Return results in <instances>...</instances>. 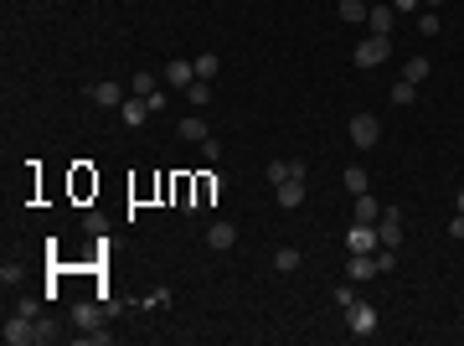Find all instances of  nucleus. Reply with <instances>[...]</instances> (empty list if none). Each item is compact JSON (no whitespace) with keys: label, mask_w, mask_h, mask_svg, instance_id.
<instances>
[{"label":"nucleus","mask_w":464,"mask_h":346,"mask_svg":"<svg viewBox=\"0 0 464 346\" xmlns=\"http://www.w3.org/2000/svg\"><path fill=\"white\" fill-rule=\"evenodd\" d=\"M377 238H382V248H403V207H382V218H377Z\"/></svg>","instance_id":"f257e3e1"},{"label":"nucleus","mask_w":464,"mask_h":346,"mask_svg":"<svg viewBox=\"0 0 464 346\" xmlns=\"http://www.w3.org/2000/svg\"><path fill=\"white\" fill-rule=\"evenodd\" d=\"M346 248H351V253H377V248H382L377 223H351V233H346Z\"/></svg>","instance_id":"f03ea898"},{"label":"nucleus","mask_w":464,"mask_h":346,"mask_svg":"<svg viewBox=\"0 0 464 346\" xmlns=\"http://www.w3.org/2000/svg\"><path fill=\"white\" fill-rule=\"evenodd\" d=\"M346 331H351V336H371V331H377V305L356 300V305L346 310Z\"/></svg>","instance_id":"7ed1b4c3"},{"label":"nucleus","mask_w":464,"mask_h":346,"mask_svg":"<svg viewBox=\"0 0 464 346\" xmlns=\"http://www.w3.org/2000/svg\"><path fill=\"white\" fill-rule=\"evenodd\" d=\"M387 57H392V36H371V41L356 47V68H377V62H387Z\"/></svg>","instance_id":"20e7f679"},{"label":"nucleus","mask_w":464,"mask_h":346,"mask_svg":"<svg viewBox=\"0 0 464 346\" xmlns=\"http://www.w3.org/2000/svg\"><path fill=\"white\" fill-rule=\"evenodd\" d=\"M351 140H356L361 150H371V145L382 140V119L377 114H356V119H351Z\"/></svg>","instance_id":"39448f33"},{"label":"nucleus","mask_w":464,"mask_h":346,"mask_svg":"<svg viewBox=\"0 0 464 346\" xmlns=\"http://www.w3.org/2000/svg\"><path fill=\"white\" fill-rule=\"evenodd\" d=\"M346 274L356 279V285H366V279H377V274H382V269H377V253H351Z\"/></svg>","instance_id":"423d86ee"},{"label":"nucleus","mask_w":464,"mask_h":346,"mask_svg":"<svg viewBox=\"0 0 464 346\" xmlns=\"http://www.w3.org/2000/svg\"><path fill=\"white\" fill-rule=\"evenodd\" d=\"M103 315H114V305H78V310H73V320L83 326V336H88V331H98V326H103Z\"/></svg>","instance_id":"0eeeda50"},{"label":"nucleus","mask_w":464,"mask_h":346,"mask_svg":"<svg viewBox=\"0 0 464 346\" xmlns=\"http://www.w3.org/2000/svg\"><path fill=\"white\" fill-rule=\"evenodd\" d=\"M88 98L103 103V109H119V103H124V88H119V83H88Z\"/></svg>","instance_id":"6e6552de"},{"label":"nucleus","mask_w":464,"mask_h":346,"mask_svg":"<svg viewBox=\"0 0 464 346\" xmlns=\"http://www.w3.org/2000/svg\"><path fill=\"white\" fill-rule=\"evenodd\" d=\"M165 83H175V88H191V83H196V62H186V57H170Z\"/></svg>","instance_id":"1a4fd4ad"},{"label":"nucleus","mask_w":464,"mask_h":346,"mask_svg":"<svg viewBox=\"0 0 464 346\" xmlns=\"http://www.w3.org/2000/svg\"><path fill=\"white\" fill-rule=\"evenodd\" d=\"M366 21H371V31H377V36H392V26H397L392 0H387V6H371V11H366Z\"/></svg>","instance_id":"9d476101"},{"label":"nucleus","mask_w":464,"mask_h":346,"mask_svg":"<svg viewBox=\"0 0 464 346\" xmlns=\"http://www.w3.org/2000/svg\"><path fill=\"white\" fill-rule=\"evenodd\" d=\"M232 243H237V228H232V223H212V228H207V248L222 253V248H232Z\"/></svg>","instance_id":"9b49d317"},{"label":"nucleus","mask_w":464,"mask_h":346,"mask_svg":"<svg viewBox=\"0 0 464 346\" xmlns=\"http://www.w3.org/2000/svg\"><path fill=\"white\" fill-rule=\"evenodd\" d=\"M119 119H124V124H145V119H150V98H140V93L124 98V103H119Z\"/></svg>","instance_id":"f8f14e48"},{"label":"nucleus","mask_w":464,"mask_h":346,"mask_svg":"<svg viewBox=\"0 0 464 346\" xmlns=\"http://www.w3.org/2000/svg\"><path fill=\"white\" fill-rule=\"evenodd\" d=\"M274 197H279V207H299V202H304V181H299V176L279 181V186H274Z\"/></svg>","instance_id":"ddd939ff"},{"label":"nucleus","mask_w":464,"mask_h":346,"mask_svg":"<svg viewBox=\"0 0 464 346\" xmlns=\"http://www.w3.org/2000/svg\"><path fill=\"white\" fill-rule=\"evenodd\" d=\"M222 186H227L222 176H202V181H196V207H207L212 197H222Z\"/></svg>","instance_id":"4468645a"},{"label":"nucleus","mask_w":464,"mask_h":346,"mask_svg":"<svg viewBox=\"0 0 464 346\" xmlns=\"http://www.w3.org/2000/svg\"><path fill=\"white\" fill-rule=\"evenodd\" d=\"M377 218H382V202L371 197V191H361L356 197V223H377Z\"/></svg>","instance_id":"2eb2a0df"},{"label":"nucleus","mask_w":464,"mask_h":346,"mask_svg":"<svg viewBox=\"0 0 464 346\" xmlns=\"http://www.w3.org/2000/svg\"><path fill=\"white\" fill-rule=\"evenodd\" d=\"M336 11H341V21H351V26H356V21H366L371 6H361V0H336Z\"/></svg>","instance_id":"dca6fc26"},{"label":"nucleus","mask_w":464,"mask_h":346,"mask_svg":"<svg viewBox=\"0 0 464 346\" xmlns=\"http://www.w3.org/2000/svg\"><path fill=\"white\" fill-rule=\"evenodd\" d=\"M413 98H418V83H408V78H403V83H392V103H397V109H408Z\"/></svg>","instance_id":"f3484780"},{"label":"nucleus","mask_w":464,"mask_h":346,"mask_svg":"<svg viewBox=\"0 0 464 346\" xmlns=\"http://www.w3.org/2000/svg\"><path fill=\"white\" fill-rule=\"evenodd\" d=\"M181 135H186L191 145H202V140H207V119H196V114H191V119H181Z\"/></svg>","instance_id":"a211bd4d"},{"label":"nucleus","mask_w":464,"mask_h":346,"mask_svg":"<svg viewBox=\"0 0 464 346\" xmlns=\"http://www.w3.org/2000/svg\"><path fill=\"white\" fill-rule=\"evenodd\" d=\"M274 269H279V274H294V269H299V248H279V253H274Z\"/></svg>","instance_id":"6ab92c4d"},{"label":"nucleus","mask_w":464,"mask_h":346,"mask_svg":"<svg viewBox=\"0 0 464 346\" xmlns=\"http://www.w3.org/2000/svg\"><path fill=\"white\" fill-rule=\"evenodd\" d=\"M186 98L196 103V109H207V103H212V83H202V78H196L191 88H186Z\"/></svg>","instance_id":"aec40b11"},{"label":"nucleus","mask_w":464,"mask_h":346,"mask_svg":"<svg viewBox=\"0 0 464 346\" xmlns=\"http://www.w3.org/2000/svg\"><path fill=\"white\" fill-rule=\"evenodd\" d=\"M346 186H351V191L361 197V191H371V176H366L361 166H351V171H346Z\"/></svg>","instance_id":"412c9836"},{"label":"nucleus","mask_w":464,"mask_h":346,"mask_svg":"<svg viewBox=\"0 0 464 346\" xmlns=\"http://www.w3.org/2000/svg\"><path fill=\"white\" fill-rule=\"evenodd\" d=\"M428 73H433V68H428V57H413L408 68H403V78H408V83H423Z\"/></svg>","instance_id":"4be33fe9"},{"label":"nucleus","mask_w":464,"mask_h":346,"mask_svg":"<svg viewBox=\"0 0 464 346\" xmlns=\"http://www.w3.org/2000/svg\"><path fill=\"white\" fill-rule=\"evenodd\" d=\"M196 78H217V52H202V57H196Z\"/></svg>","instance_id":"5701e85b"},{"label":"nucleus","mask_w":464,"mask_h":346,"mask_svg":"<svg viewBox=\"0 0 464 346\" xmlns=\"http://www.w3.org/2000/svg\"><path fill=\"white\" fill-rule=\"evenodd\" d=\"M289 176H294V161H274V166H269V181H274V186L289 181Z\"/></svg>","instance_id":"b1692460"},{"label":"nucleus","mask_w":464,"mask_h":346,"mask_svg":"<svg viewBox=\"0 0 464 346\" xmlns=\"http://www.w3.org/2000/svg\"><path fill=\"white\" fill-rule=\"evenodd\" d=\"M155 83H160L155 73H135V93H140V98H150V93H155Z\"/></svg>","instance_id":"393cba45"},{"label":"nucleus","mask_w":464,"mask_h":346,"mask_svg":"<svg viewBox=\"0 0 464 346\" xmlns=\"http://www.w3.org/2000/svg\"><path fill=\"white\" fill-rule=\"evenodd\" d=\"M418 31H423V36H438V16L423 11V16H418Z\"/></svg>","instance_id":"a878e982"},{"label":"nucleus","mask_w":464,"mask_h":346,"mask_svg":"<svg viewBox=\"0 0 464 346\" xmlns=\"http://www.w3.org/2000/svg\"><path fill=\"white\" fill-rule=\"evenodd\" d=\"M377 269H382V274L397 269V253H392V248H377Z\"/></svg>","instance_id":"bb28decb"},{"label":"nucleus","mask_w":464,"mask_h":346,"mask_svg":"<svg viewBox=\"0 0 464 346\" xmlns=\"http://www.w3.org/2000/svg\"><path fill=\"white\" fill-rule=\"evenodd\" d=\"M202 156H207V161H222V145H217V140L207 135V140H202Z\"/></svg>","instance_id":"cd10ccee"},{"label":"nucleus","mask_w":464,"mask_h":346,"mask_svg":"<svg viewBox=\"0 0 464 346\" xmlns=\"http://www.w3.org/2000/svg\"><path fill=\"white\" fill-rule=\"evenodd\" d=\"M423 0H392V11H418Z\"/></svg>","instance_id":"c85d7f7f"},{"label":"nucleus","mask_w":464,"mask_h":346,"mask_svg":"<svg viewBox=\"0 0 464 346\" xmlns=\"http://www.w3.org/2000/svg\"><path fill=\"white\" fill-rule=\"evenodd\" d=\"M449 233H454V238H464V212H459V218L449 223Z\"/></svg>","instance_id":"c756f323"},{"label":"nucleus","mask_w":464,"mask_h":346,"mask_svg":"<svg viewBox=\"0 0 464 346\" xmlns=\"http://www.w3.org/2000/svg\"><path fill=\"white\" fill-rule=\"evenodd\" d=\"M433 6H444V0H423V11H433Z\"/></svg>","instance_id":"7c9ffc66"},{"label":"nucleus","mask_w":464,"mask_h":346,"mask_svg":"<svg viewBox=\"0 0 464 346\" xmlns=\"http://www.w3.org/2000/svg\"><path fill=\"white\" fill-rule=\"evenodd\" d=\"M459 212H464V186H459Z\"/></svg>","instance_id":"2f4dec72"}]
</instances>
